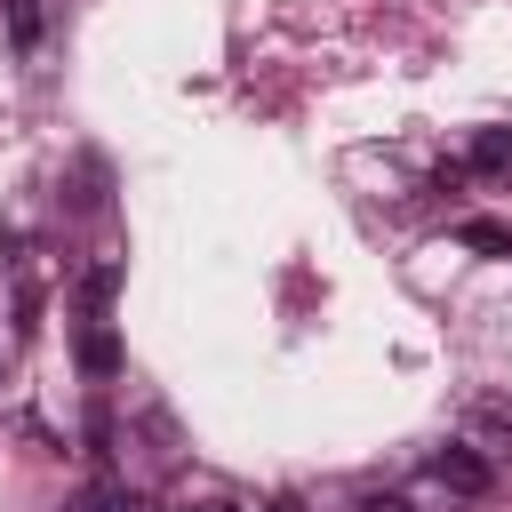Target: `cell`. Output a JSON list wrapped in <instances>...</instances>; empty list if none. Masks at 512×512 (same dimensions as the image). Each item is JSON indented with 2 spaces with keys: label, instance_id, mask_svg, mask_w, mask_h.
Returning a JSON list of instances; mask_svg holds the SVG:
<instances>
[{
  "label": "cell",
  "instance_id": "obj_6",
  "mask_svg": "<svg viewBox=\"0 0 512 512\" xmlns=\"http://www.w3.org/2000/svg\"><path fill=\"white\" fill-rule=\"evenodd\" d=\"M0 8H8V40L16 48H40V8L32 0H0Z\"/></svg>",
  "mask_w": 512,
  "mask_h": 512
},
{
  "label": "cell",
  "instance_id": "obj_5",
  "mask_svg": "<svg viewBox=\"0 0 512 512\" xmlns=\"http://www.w3.org/2000/svg\"><path fill=\"white\" fill-rule=\"evenodd\" d=\"M112 296H120V264H96V272L80 280V312H88V320H104V312H112Z\"/></svg>",
  "mask_w": 512,
  "mask_h": 512
},
{
  "label": "cell",
  "instance_id": "obj_7",
  "mask_svg": "<svg viewBox=\"0 0 512 512\" xmlns=\"http://www.w3.org/2000/svg\"><path fill=\"white\" fill-rule=\"evenodd\" d=\"M80 512H144V496H136V488H88Z\"/></svg>",
  "mask_w": 512,
  "mask_h": 512
},
{
  "label": "cell",
  "instance_id": "obj_10",
  "mask_svg": "<svg viewBox=\"0 0 512 512\" xmlns=\"http://www.w3.org/2000/svg\"><path fill=\"white\" fill-rule=\"evenodd\" d=\"M192 512H240V504H192Z\"/></svg>",
  "mask_w": 512,
  "mask_h": 512
},
{
  "label": "cell",
  "instance_id": "obj_4",
  "mask_svg": "<svg viewBox=\"0 0 512 512\" xmlns=\"http://www.w3.org/2000/svg\"><path fill=\"white\" fill-rule=\"evenodd\" d=\"M464 168H480V176L512 168V128H480V136H472V152H464Z\"/></svg>",
  "mask_w": 512,
  "mask_h": 512
},
{
  "label": "cell",
  "instance_id": "obj_1",
  "mask_svg": "<svg viewBox=\"0 0 512 512\" xmlns=\"http://www.w3.org/2000/svg\"><path fill=\"white\" fill-rule=\"evenodd\" d=\"M432 480H440L448 496H488V488H496V464H488L480 448H440V456H432Z\"/></svg>",
  "mask_w": 512,
  "mask_h": 512
},
{
  "label": "cell",
  "instance_id": "obj_8",
  "mask_svg": "<svg viewBox=\"0 0 512 512\" xmlns=\"http://www.w3.org/2000/svg\"><path fill=\"white\" fill-rule=\"evenodd\" d=\"M472 432H496V440H504V432H512V408H480V416H472Z\"/></svg>",
  "mask_w": 512,
  "mask_h": 512
},
{
  "label": "cell",
  "instance_id": "obj_9",
  "mask_svg": "<svg viewBox=\"0 0 512 512\" xmlns=\"http://www.w3.org/2000/svg\"><path fill=\"white\" fill-rule=\"evenodd\" d=\"M360 512H408V504H400V496H368Z\"/></svg>",
  "mask_w": 512,
  "mask_h": 512
},
{
  "label": "cell",
  "instance_id": "obj_2",
  "mask_svg": "<svg viewBox=\"0 0 512 512\" xmlns=\"http://www.w3.org/2000/svg\"><path fill=\"white\" fill-rule=\"evenodd\" d=\"M72 360H80V376H96V384H104V376H120V336H112L104 320H88V328H80V344H72Z\"/></svg>",
  "mask_w": 512,
  "mask_h": 512
},
{
  "label": "cell",
  "instance_id": "obj_3",
  "mask_svg": "<svg viewBox=\"0 0 512 512\" xmlns=\"http://www.w3.org/2000/svg\"><path fill=\"white\" fill-rule=\"evenodd\" d=\"M456 248H472V256H512V224H496V216H464V224H456Z\"/></svg>",
  "mask_w": 512,
  "mask_h": 512
}]
</instances>
